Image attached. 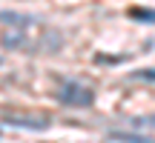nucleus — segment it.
Returning a JSON list of instances; mask_svg holds the SVG:
<instances>
[{"label": "nucleus", "mask_w": 155, "mask_h": 143, "mask_svg": "<svg viewBox=\"0 0 155 143\" xmlns=\"http://www.w3.org/2000/svg\"><path fill=\"white\" fill-rule=\"evenodd\" d=\"M58 103L69 109H89L95 103V89L81 80H61L58 89Z\"/></svg>", "instance_id": "obj_1"}, {"label": "nucleus", "mask_w": 155, "mask_h": 143, "mask_svg": "<svg viewBox=\"0 0 155 143\" xmlns=\"http://www.w3.org/2000/svg\"><path fill=\"white\" fill-rule=\"evenodd\" d=\"M0 120H3L6 126L29 129V132H40V129H49L52 126V117L49 115H26V112H3Z\"/></svg>", "instance_id": "obj_2"}, {"label": "nucleus", "mask_w": 155, "mask_h": 143, "mask_svg": "<svg viewBox=\"0 0 155 143\" xmlns=\"http://www.w3.org/2000/svg\"><path fill=\"white\" fill-rule=\"evenodd\" d=\"M0 46H3V49H9V52H29V49H35V43L20 32V29L3 32V34H0Z\"/></svg>", "instance_id": "obj_3"}, {"label": "nucleus", "mask_w": 155, "mask_h": 143, "mask_svg": "<svg viewBox=\"0 0 155 143\" xmlns=\"http://www.w3.org/2000/svg\"><path fill=\"white\" fill-rule=\"evenodd\" d=\"M0 23L15 26V29H32V26H40V20H38L35 14H20V11H0Z\"/></svg>", "instance_id": "obj_4"}, {"label": "nucleus", "mask_w": 155, "mask_h": 143, "mask_svg": "<svg viewBox=\"0 0 155 143\" xmlns=\"http://www.w3.org/2000/svg\"><path fill=\"white\" fill-rule=\"evenodd\" d=\"M109 140H118V143H155L152 138H144V135H135V132H121V129H112L106 132Z\"/></svg>", "instance_id": "obj_5"}, {"label": "nucleus", "mask_w": 155, "mask_h": 143, "mask_svg": "<svg viewBox=\"0 0 155 143\" xmlns=\"http://www.w3.org/2000/svg\"><path fill=\"white\" fill-rule=\"evenodd\" d=\"M129 20H138V23H155V9H141V6H129L127 9Z\"/></svg>", "instance_id": "obj_6"}, {"label": "nucleus", "mask_w": 155, "mask_h": 143, "mask_svg": "<svg viewBox=\"0 0 155 143\" xmlns=\"http://www.w3.org/2000/svg\"><path fill=\"white\" fill-rule=\"evenodd\" d=\"M127 80H150V83H155V69H135V72H129Z\"/></svg>", "instance_id": "obj_7"}, {"label": "nucleus", "mask_w": 155, "mask_h": 143, "mask_svg": "<svg viewBox=\"0 0 155 143\" xmlns=\"http://www.w3.org/2000/svg\"><path fill=\"white\" fill-rule=\"evenodd\" d=\"M95 60H98V63H121L124 57H115V55H101V52H98V55H95Z\"/></svg>", "instance_id": "obj_8"}]
</instances>
